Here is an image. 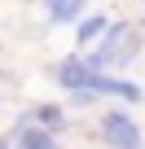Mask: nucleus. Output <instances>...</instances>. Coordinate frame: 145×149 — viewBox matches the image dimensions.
<instances>
[{"label": "nucleus", "mask_w": 145, "mask_h": 149, "mask_svg": "<svg viewBox=\"0 0 145 149\" xmlns=\"http://www.w3.org/2000/svg\"><path fill=\"white\" fill-rule=\"evenodd\" d=\"M106 26H110V22H106L101 13H97V18H88V22H79V44H92V40H101V35H106Z\"/></svg>", "instance_id": "nucleus-6"}, {"label": "nucleus", "mask_w": 145, "mask_h": 149, "mask_svg": "<svg viewBox=\"0 0 145 149\" xmlns=\"http://www.w3.org/2000/svg\"><path fill=\"white\" fill-rule=\"evenodd\" d=\"M79 9H84V0H70V22L79 18Z\"/></svg>", "instance_id": "nucleus-9"}, {"label": "nucleus", "mask_w": 145, "mask_h": 149, "mask_svg": "<svg viewBox=\"0 0 145 149\" xmlns=\"http://www.w3.org/2000/svg\"><path fill=\"white\" fill-rule=\"evenodd\" d=\"M84 92H110V97H123V101H141V88L127 84V79H106V74H92Z\"/></svg>", "instance_id": "nucleus-4"}, {"label": "nucleus", "mask_w": 145, "mask_h": 149, "mask_svg": "<svg viewBox=\"0 0 145 149\" xmlns=\"http://www.w3.org/2000/svg\"><path fill=\"white\" fill-rule=\"evenodd\" d=\"M136 53H141L136 31H132V26H123V22H114V26H106L101 48H97L92 57H84V61H88V70L97 74V70H101V66H110V61H132Z\"/></svg>", "instance_id": "nucleus-1"}, {"label": "nucleus", "mask_w": 145, "mask_h": 149, "mask_svg": "<svg viewBox=\"0 0 145 149\" xmlns=\"http://www.w3.org/2000/svg\"><path fill=\"white\" fill-rule=\"evenodd\" d=\"M18 149H57V140H53L48 132H40V127H27V123H22V132H18Z\"/></svg>", "instance_id": "nucleus-5"}, {"label": "nucleus", "mask_w": 145, "mask_h": 149, "mask_svg": "<svg viewBox=\"0 0 145 149\" xmlns=\"http://www.w3.org/2000/svg\"><path fill=\"white\" fill-rule=\"evenodd\" d=\"M44 5H48L53 22H70V0H44Z\"/></svg>", "instance_id": "nucleus-8"}, {"label": "nucleus", "mask_w": 145, "mask_h": 149, "mask_svg": "<svg viewBox=\"0 0 145 149\" xmlns=\"http://www.w3.org/2000/svg\"><path fill=\"white\" fill-rule=\"evenodd\" d=\"M35 114H40V123H44V127H57V123H66V110H62V105H40Z\"/></svg>", "instance_id": "nucleus-7"}, {"label": "nucleus", "mask_w": 145, "mask_h": 149, "mask_svg": "<svg viewBox=\"0 0 145 149\" xmlns=\"http://www.w3.org/2000/svg\"><path fill=\"white\" fill-rule=\"evenodd\" d=\"M0 149H9V140H5V136H0Z\"/></svg>", "instance_id": "nucleus-10"}, {"label": "nucleus", "mask_w": 145, "mask_h": 149, "mask_svg": "<svg viewBox=\"0 0 145 149\" xmlns=\"http://www.w3.org/2000/svg\"><path fill=\"white\" fill-rule=\"evenodd\" d=\"M53 79H57L62 88H70V92H84V88H88V79H92V70H88V61H84V57H66V61H57Z\"/></svg>", "instance_id": "nucleus-3"}, {"label": "nucleus", "mask_w": 145, "mask_h": 149, "mask_svg": "<svg viewBox=\"0 0 145 149\" xmlns=\"http://www.w3.org/2000/svg\"><path fill=\"white\" fill-rule=\"evenodd\" d=\"M101 140H106L110 149H141V127L132 123V114L110 110V114L101 118Z\"/></svg>", "instance_id": "nucleus-2"}]
</instances>
